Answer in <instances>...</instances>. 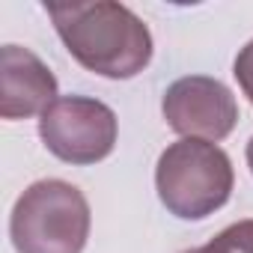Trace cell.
<instances>
[{
  "label": "cell",
  "instance_id": "1",
  "mask_svg": "<svg viewBox=\"0 0 253 253\" xmlns=\"http://www.w3.org/2000/svg\"><path fill=\"white\" fill-rule=\"evenodd\" d=\"M66 51L92 75L128 81L152 60V33L140 15L116 0L45 3Z\"/></svg>",
  "mask_w": 253,
  "mask_h": 253
},
{
  "label": "cell",
  "instance_id": "2",
  "mask_svg": "<svg viewBox=\"0 0 253 253\" xmlns=\"http://www.w3.org/2000/svg\"><path fill=\"white\" fill-rule=\"evenodd\" d=\"M235 185L229 155L209 140L182 137L170 143L155 167V188L164 209L182 220H203L226 206Z\"/></svg>",
  "mask_w": 253,
  "mask_h": 253
},
{
  "label": "cell",
  "instance_id": "3",
  "mask_svg": "<svg viewBox=\"0 0 253 253\" xmlns=\"http://www.w3.org/2000/svg\"><path fill=\"white\" fill-rule=\"evenodd\" d=\"M89 223V203L81 188L42 179L15 200L9 235L18 253H84Z\"/></svg>",
  "mask_w": 253,
  "mask_h": 253
},
{
  "label": "cell",
  "instance_id": "4",
  "mask_svg": "<svg viewBox=\"0 0 253 253\" xmlns=\"http://www.w3.org/2000/svg\"><path fill=\"white\" fill-rule=\"evenodd\" d=\"M116 113L86 95H63L39 116V137L45 149L75 167L104 161L116 146Z\"/></svg>",
  "mask_w": 253,
  "mask_h": 253
},
{
  "label": "cell",
  "instance_id": "5",
  "mask_svg": "<svg viewBox=\"0 0 253 253\" xmlns=\"http://www.w3.org/2000/svg\"><path fill=\"white\" fill-rule=\"evenodd\" d=\"M161 110L176 134L209 143L229 137L238 122V101L232 89L209 75H188L173 81L164 92Z\"/></svg>",
  "mask_w": 253,
  "mask_h": 253
},
{
  "label": "cell",
  "instance_id": "6",
  "mask_svg": "<svg viewBox=\"0 0 253 253\" xmlns=\"http://www.w3.org/2000/svg\"><path fill=\"white\" fill-rule=\"evenodd\" d=\"M57 101L54 72L21 45H3L0 51V116L30 119L42 116Z\"/></svg>",
  "mask_w": 253,
  "mask_h": 253
},
{
  "label": "cell",
  "instance_id": "7",
  "mask_svg": "<svg viewBox=\"0 0 253 253\" xmlns=\"http://www.w3.org/2000/svg\"><path fill=\"white\" fill-rule=\"evenodd\" d=\"M182 253H253V220H238L220 229L209 244Z\"/></svg>",
  "mask_w": 253,
  "mask_h": 253
},
{
  "label": "cell",
  "instance_id": "8",
  "mask_svg": "<svg viewBox=\"0 0 253 253\" xmlns=\"http://www.w3.org/2000/svg\"><path fill=\"white\" fill-rule=\"evenodd\" d=\"M232 75H235V81H238L241 92L247 95V101L253 104V39L238 51L235 66H232Z\"/></svg>",
  "mask_w": 253,
  "mask_h": 253
},
{
  "label": "cell",
  "instance_id": "9",
  "mask_svg": "<svg viewBox=\"0 0 253 253\" xmlns=\"http://www.w3.org/2000/svg\"><path fill=\"white\" fill-rule=\"evenodd\" d=\"M247 167H250V173H253V137H250V143H247Z\"/></svg>",
  "mask_w": 253,
  "mask_h": 253
}]
</instances>
